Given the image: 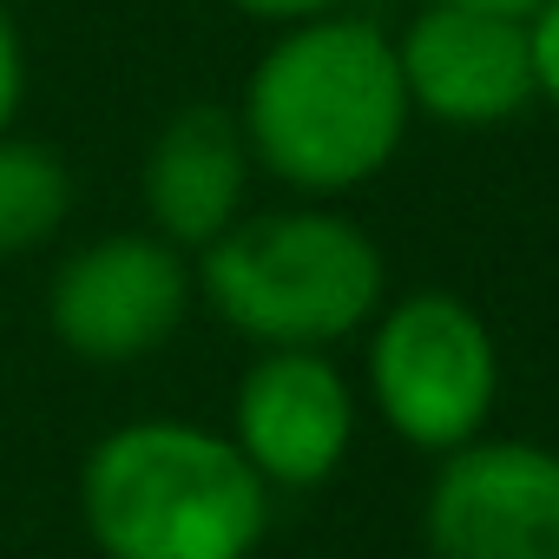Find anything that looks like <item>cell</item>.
Listing matches in <instances>:
<instances>
[{
	"label": "cell",
	"mask_w": 559,
	"mask_h": 559,
	"mask_svg": "<svg viewBox=\"0 0 559 559\" xmlns=\"http://www.w3.org/2000/svg\"><path fill=\"white\" fill-rule=\"evenodd\" d=\"M408 86L395 40L369 21L323 14L284 27L237 106L250 158L310 198L369 185L408 132Z\"/></svg>",
	"instance_id": "6da1fadb"
},
{
	"label": "cell",
	"mask_w": 559,
	"mask_h": 559,
	"mask_svg": "<svg viewBox=\"0 0 559 559\" xmlns=\"http://www.w3.org/2000/svg\"><path fill=\"white\" fill-rule=\"evenodd\" d=\"M80 520L106 559H250L270 526V487L230 435L145 415L93 441Z\"/></svg>",
	"instance_id": "7a4b0ae2"
},
{
	"label": "cell",
	"mask_w": 559,
	"mask_h": 559,
	"mask_svg": "<svg viewBox=\"0 0 559 559\" xmlns=\"http://www.w3.org/2000/svg\"><path fill=\"white\" fill-rule=\"evenodd\" d=\"M204 304L257 349H330L382 310V250L343 211L237 217L198 257Z\"/></svg>",
	"instance_id": "3957f363"
},
{
	"label": "cell",
	"mask_w": 559,
	"mask_h": 559,
	"mask_svg": "<svg viewBox=\"0 0 559 559\" xmlns=\"http://www.w3.org/2000/svg\"><path fill=\"white\" fill-rule=\"evenodd\" d=\"M369 389L382 421L428 454H448L461 441L480 435V421L493 415L500 395V356L487 323L448 297V290H421L402 297L369 343Z\"/></svg>",
	"instance_id": "277c9868"
},
{
	"label": "cell",
	"mask_w": 559,
	"mask_h": 559,
	"mask_svg": "<svg viewBox=\"0 0 559 559\" xmlns=\"http://www.w3.org/2000/svg\"><path fill=\"white\" fill-rule=\"evenodd\" d=\"M198 276L158 230H112L80 243L47 284V330L80 362H145L185 330Z\"/></svg>",
	"instance_id": "5b68a950"
},
{
	"label": "cell",
	"mask_w": 559,
	"mask_h": 559,
	"mask_svg": "<svg viewBox=\"0 0 559 559\" xmlns=\"http://www.w3.org/2000/svg\"><path fill=\"white\" fill-rule=\"evenodd\" d=\"M421 533L435 559H559V454L480 435L448 448Z\"/></svg>",
	"instance_id": "8992f818"
},
{
	"label": "cell",
	"mask_w": 559,
	"mask_h": 559,
	"mask_svg": "<svg viewBox=\"0 0 559 559\" xmlns=\"http://www.w3.org/2000/svg\"><path fill=\"white\" fill-rule=\"evenodd\" d=\"M230 441L263 487H323L356 441V395L323 349H263L230 395Z\"/></svg>",
	"instance_id": "52a82bcc"
},
{
	"label": "cell",
	"mask_w": 559,
	"mask_h": 559,
	"mask_svg": "<svg viewBox=\"0 0 559 559\" xmlns=\"http://www.w3.org/2000/svg\"><path fill=\"white\" fill-rule=\"evenodd\" d=\"M395 60H402L408 106L441 126H507L539 93L526 21L493 8L428 0L395 40Z\"/></svg>",
	"instance_id": "ba28073f"
},
{
	"label": "cell",
	"mask_w": 559,
	"mask_h": 559,
	"mask_svg": "<svg viewBox=\"0 0 559 559\" xmlns=\"http://www.w3.org/2000/svg\"><path fill=\"white\" fill-rule=\"evenodd\" d=\"M250 165L257 158H250L237 112H224V106L171 112L139 165V198H145L152 230L178 250H204L211 237H224L243 217Z\"/></svg>",
	"instance_id": "9c48e42d"
},
{
	"label": "cell",
	"mask_w": 559,
	"mask_h": 559,
	"mask_svg": "<svg viewBox=\"0 0 559 559\" xmlns=\"http://www.w3.org/2000/svg\"><path fill=\"white\" fill-rule=\"evenodd\" d=\"M73 211V171L53 145L0 132V257L40 250Z\"/></svg>",
	"instance_id": "30bf717a"
},
{
	"label": "cell",
	"mask_w": 559,
	"mask_h": 559,
	"mask_svg": "<svg viewBox=\"0 0 559 559\" xmlns=\"http://www.w3.org/2000/svg\"><path fill=\"white\" fill-rule=\"evenodd\" d=\"M21 106H27V40H21L14 8L0 0V132H14Z\"/></svg>",
	"instance_id": "8fae6325"
},
{
	"label": "cell",
	"mask_w": 559,
	"mask_h": 559,
	"mask_svg": "<svg viewBox=\"0 0 559 559\" xmlns=\"http://www.w3.org/2000/svg\"><path fill=\"white\" fill-rule=\"evenodd\" d=\"M526 47H533V86L559 106V0H539L526 14Z\"/></svg>",
	"instance_id": "7c38bea8"
},
{
	"label": "cell",
	"mask_w": 559,
	"mask_h": 559,
	"mask_svg": "<svg viewBox=\"0 0 559 559\" xmlns=\"http://www.w3.org/2000/svg\"><path fill=\"white\" fill-rule=\"evenodd\" d=\"M237 14H250V21H270V27H304V21H323V14H336L343 0H230Z\"/></svg>",
	"instance_id": "4fadbf2b"
},
{
	"label": "cell",
	"mask_w": 559,
	"mask_h": 559,
	"mask_svg": "<svg viewBox=\"0 0 559 559\" xmlns=\"http://www.w3.org/2000/svg\"><path fill=\"white\" fill-rule=\"evenodd\" d=\"M454 8H493V14H520V21H526L539 0H454Z\"/></svg>",
	"instance_id": "5bb4252c"
}]
</instances>
